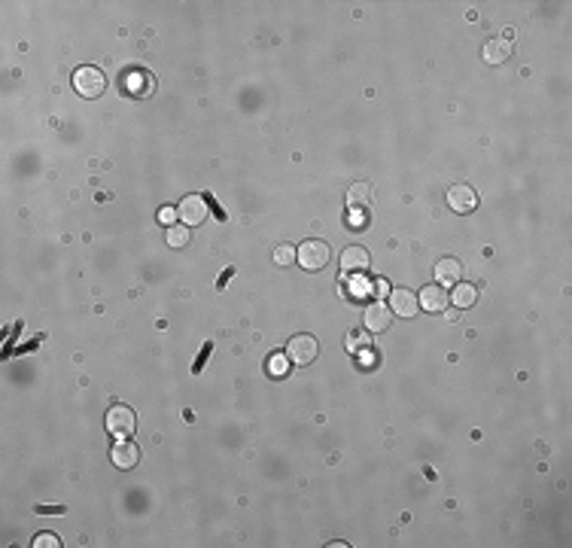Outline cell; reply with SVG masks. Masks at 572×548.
I'll return each instance as SVG.
<instances>
[{
	"mask_svg": "<svg viewBox=\"0 0 572 548\" xmlns=\"http://www.w3.org/2000/svg\"><path fill=\"white\" fill-rule=\"evenodd\" d=\"M70 82H73V89H77V95H82V98H100L107 91V77L98 67H91V64L73 70Z\"/></svg>",
	"mask_w": 572,
	"mask_h": 548,
	"instance_id": "1",
	"label": "cell"
},
{
	"mask_svg": "<svg viewBox=\"0 0 572 548\" xmlns=\"http://www.w3.org/2000/svg\"><path fill=\"white\" fill-rule=\"evenodd\" d=\"M329 259H332V250H329L326 241H304L299 250H295V262H299L304 271H320V268H326Z\"/></svg>",
	"mask_w": 572,
	"mask_h": 548,
	"instance_id": "2",
	"label": "cell"
},
{
	"mask_svg": "<svg viewBox=\"0 0 572 548\" xmlns=\"http://www.w3.org/2000/svg\"><path fill=\"white\" fill-rule=\"evenodd\" d=\"M317 353H320V344H317V338L308 335V332L292 335L290 341H286V356H290V363H295V365H311L317 360Z\"/></svg>",
	"mask_w": 572,
	"mask_h": 548,
	"instance_id": "3",
	"label": "cell"
},
{
	"mask_svg": "<svg viewBox=\"0 0 572 548\" xmlns=\"http://www.w3.org/2000/svg\"><path fill=\"white\" fill-rule=\"evenodd\" d=\"M210 214V198L207 195H186L177 207V216L183 219V226H201Z\"/></svg>",
	"mask_w": 572,
	"mask_h": 548,
	"instance_id": "4",
	"label": "cell"
},
{
	"mask_svg": "<svg viewBox=\"0 0 572 548\" xmlns=\"http://www.w3.org/2000/svg\"><path fill=\"white\" fill-rule=\"evenodd\" d=\"M107 433L116 438H125L134 433V411L128 405H113L107 411Z\"/></svg>",
	"mask_w": 572,
	"mask_h": 548,
	"instance_id": "5",
	"label": "cell"
},
{
	"mask_svg": "<svg viewBox=\"0 0 572 548\" xmlns=\"http://www.w3.org/2000/svg\"><path fill=\"white\" fill-rule=\"evenodd\" d=\"M448 207L454 214H472L478 207V192L469 183H457V186L448 189Z\"/></svg>",
	"mask_w": 572,
	"mask_h": 548,
	"instance_id": "6",
	"label": "cell"
},
{
	"mask_svg": "<svg viewBox=\"0 0 572 548\" xmlns=\"http://www.w3.org/2000/svg\"><path fill=\"white\" fill-rule=\"evenodd\" d=\"M110 460H113V466H116V469H122V472L134 469V466L141 463V445L122 438V442L113 445V451H110Z\"/></svg>",
	"mask_w": 572,
	"mask_h": 548,
	"instance_id": "7",
	"label": "cell"
},
{
	"mask_svg": "<svg viewBox=\"0 0 572 548\" xmlns=\"http://www.w3.org/2000/svg\"><path fill=\"white\" fill-rule=\"evenodd\" d=\"M386 308H390L396 317H414L420 311V301L408 287H396V289H390V305Z\"/></svg>",
	"mask_w": 572,
	"mask_h": 548,
	"instance_id": "8",
	"label": "cell"
},
{
	"mask_svg": "<svg viewBox=\"0 0 572 548\" xmlns=\"http://www.w3.org/2000/svg\"><path fill=\"white\" fill-rule=\"evenodd\" d=\"M338 265H341V271L344 274H363V271H368V265H372V256H368L365 247L353 244V247H347V250L341 253Z\"/></svg>",
	"mask_w": 572,
	"mask_h": 548,
	"instance_id": "9",
	"label": "cell"
},
{
	"mask_svg": "<svg viewBox=\"0 0 572 548\" xmlns=\"http://www.w3.org/2000/svg\"><path fill=\"white\" fill-rule=\"evenodd\" d=\"M417 301H420L423 311H429V314H441V311H448L450 296L445 292V287H438V283H429V287L420 289Z\"/></svg>",
	"mask_w": 572,
	"mask_h": 548,
	"instance_id": "10",
	"label": "cell"
},
{
	"mask_svg": "<svg viewBox=\"0 0 572 548\" xmlns=\"http://www.w3.org/2000/svg\"><path fill=\"white\" fill-rule=\"evenodd\" d=\"M432 274H436L438 287H454V283H460V278H463V262L454 259V256H445V259L436 262Z\"/></svg>",
	"mask_w": 572,
	"mask_h": 548,
	"instance_id": "11",
	"label": "cell"
},
{
	"mask_svg": "<svg viewBox=\"0 0 572 548\" xmlns=\"http://www.w3.org/2000/svg\"><path fill=\"white\" fill-rule=\"evenodd\" d=\"M393 323V311L384 305V301H372L365 308V329L368 332H384L386 326Z\"/></svg>",
	"mask_w": 572,
	"mask_h": 548,
	"instance_id": "12",
	"label": "cell"
},
{
	"mask_svg": "<svg viewBox=\"0 0 572 548\" xmlns=\"http://www.w3.org/2000/svg\"><path fill=\"white\" fill-rule=\"evenodd\" d=\"M481 55H484L487 64H505L512 58V43L505 40V37H490V40L484 43Z\"/></svg>",
	"mask_w": 572,
	"mask_h": 548,
	"instance_id": "13",
	"label": "cell"
},
{
	"mask_svg": "<svg viewBox=\"0 0 572 548\" xmlns=\"http://www.w3.org/2000/svg\"><path fill=\"white\" fill-rule=\"evenodd\" d=\"M475 301H478V287H475V283H466V280L454 283V292H450V305H454L457 311L472 308Z\"/></svg>",
	"mask_w": 572,
	"mask_h": 548,
	"instance_id": "14",
	"label": "cell"
},
{
	"mask_svg": "<svg viewBox=\"0 0 572 548\" xmlns=\"http://www.w3.org/2000/svg\"><path fill=\"white\" fill-rule=\"evenodd\" d=\"M164 244L171 247V250H186V247L192 244V228L189 226H168L164 228Z\"/></svg>",
	"mask_w": 572,
	"mask_h": 548,
	"instance_id": "15",
	"label": "cell"
},
{
	"mask_svg": "<svg viewBox=\"0 0 572 548\" xmlns=\"http://www.w3.org/2000/svg\"><path fill=\"white\" fill-rule=\"evenodd\" d=\"M344 347H347V353H363L372 347V332L368 329H350V332L344 335Z\"/></svg>",
	"mask_w": 572,
	"mask_h": 548,
	"instance_id": "16",
	"label": "cell"
},
{
	"mask_svg": "<svg viewBox=\"0 0 572 548\" xmlns=\"http://www.w3.org/2000/svg\"><path fill=\"white\" fill-rule=\"evenodd\" d=\"M368 201H372V186H368V183H353V186L347 189V204L350 207H365Z\"/></svg>",
	"mask_w": 572,
	"mask_h": 548,
	"instance_id": "17",
	"label": "cell"
},
{
	"mask_svg": "<svg viewBox=\"0 0 572 548\" xmlns=\"http://www.w3.org/2000/svg\"><path fill=\"white\" fill-rule=\"evenodd\" d=\"M268 374L271 378H286L290 374V356H286V351H278L268 356Z\"/></svg>",
	"mask_w": 572,
	"mask_h": 548,
	"instance_id": "18",
	"label": "cell"
},
{
	"mask_svg": "<svg viewBox=\"0 0 572 548\" xmlns=\"http://www.w3.org/2000/svg\"><path fill=\"white\" fill-rule=\"evenodd\" d=\"M274 262H278V265H292L295 262V247L280 244L278 250H274Z\"/></svg>",
	"mask_w": 572,
	"mask_h": 548,
	"instance_id": "19",
	"label": "cell"
},
{
	"mask_svg": "<svg viewBox=\"0 0 572 548\" xmlns=\"http://www.w3.org/2000/svg\"><path fill=\"white\" fill-rule=\"evenodd\" d=\"M210 353H214V341H204V347H201V353L195 356V365H192V372H195V374L204 372V363L210 360Z\"/></svg>",
	"mask_w": 572,
	"mask_h": 548,
	"instance_id": "20",
	"label": "cell"
},
{
	"mask_svg": "<svg viewBox=\"0 0 572 548\" xmlns=\"http://www.w3.org/2000/svg\"><path fill=\"white\" fill-rule=\"evenodd\" d=\"M31 545L34 548H61V542H58V536H55V533H37Z\"/></svg>",
	"mask_w": 572,
	"mask_h": 548,
	"instance_id": "21",
	"label": "cell"
},
{
	"mask_svg": "<svg viewBox=\"0 0 572 548\" xmlns=\"http://www.w3.org/2000/svg\"><path fill=\"white\" fill-rule=\"evenodd\" d=\"M347 223H350V228H365V223H368L365 210H363V207H350V216H347Z\"/></svg>",
	"mask_w": 572,
	"mask_h": 548,
	"instance_id": "22",
	"label": "cell"
},
{
	"mask_svg": "<svg viewBox=\"0 0 572 548\" xmlns=\"http://www.w3.org/2000/svg\"><path fill=\"white\" fill-rule=\"evenodd\" d=\"M350 292H353V296H372V283H368L363 274H359V280L350 283Z\"/></svg>",
	"mask_w": 572,
	"mask_h": 548,
	"instance_id": "23",
	"label": "cell"
},
{
	"mask_svg": "<svg viewBox=\"0 0 572 548\" xmlns=\"http://www.w3.org/2000/svg\"><path fill=\"white\" fill-rule=\"evenodd\" d=\"M174 216H177V210H174V207H162L159 210V223L162 226H174Z\"/></svg>",
	"mask_w": 572,
	"mask_h": 548,
	"instance_id": "24",
	"label": "cell"
},
{
	"mask_svg": "<svg viewBox=\"0 0 572 548\" xmlns=\"http://www.w3.org/2000/svg\"><path fill=\"white\" fill-rule=\"evenodd\" d=\"M372 292H375V296H386V292H390V283H386V280H375Z\"/></svg>",
	"mask_w": 572,
	"mask_h": 548,
	"instance_id": "25",
	"label": "cell"
},
{
	"mask_svg": "<svg viewBox=\"0 0 572 548\" xmlns=\"http://www.w3.org/2000/svg\"><path fill=\"white\" fill-rule=\"evenodd\" d=\"M40 515H64V506H37Z\"/></svg>",
	"mask_w": 572,
	"mask_h": 548,
	"instance_id": "26",
	"label": "cell"
},
{
	"mask_svg": "<svg viewBox=\"0 0 572 548\" xmlns=\"http://www.w3.org/2000/svg\"><path fill=\"white\" fill-rule=\"evenodd\" d=\"M232 278H235V268H226L223 274H219V280H216V289H223V287H226V283L232 280Z\"/></svg>",
	"mask_w": 572,
	"mask_h": 548,
	"instance_id": "27",
	"label": "cell"
},
{
	"mask_svg": "<svg viewBox=\"0 0 572 548\" xmlns=\"http://www.w3.org/2000/svg\"><path fill=\"white\" fill-rule=\"evenodd\" d=\"M210 207H214V214L219 216V223H226V210H223V207H219V204H216V201H214V198H210Z\"/></svg>",
	"mask_w": 572,
	"mask_h": 548,
	"instance_id": "28",
	"label": "cell"
}]
</instances>
